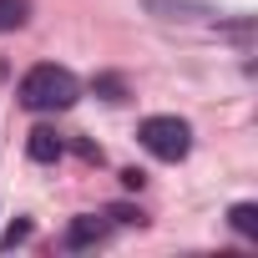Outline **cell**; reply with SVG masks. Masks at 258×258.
<instances>
[{
    "instance_id": "5",
    "label": "cell",
    "mask_w": 258,
    "mask_h": 258,
    "mask_svg": "<svg viewBox=\"0 0 258 258\" xmlns=\"http://www.w3.org/2000/svg\"><path fill=\"white\" fill-rule=\"evenodd\" d=\"M228 223H233V233H243V238H258V203H233Z\"/></svg>"
},
{
    "instance_id": "2",
    "label": "cell",
    "mask_w": 258,
    "mask_h": 258,
    "mask_svg": "<svg viewBox=\"0 0 258 258\" xmlns=\"http://www.w3.org/2000/svg\"><path fill=\"white\" fill-rule=\"evenodd\" d=\"M137 137H142V147H147L157 162H182V157L192 152V126H187L182 116H147V121L137 126Z\"/></svg>"
},
{
    "instance_id": "7",
    "label": "cell",
    "mask_w": 258,
    "mask_h": 258,
    "mask_svg": "<svg viewBox=\"0 0 258 258\" xmlns=\"http://www.w3.org/2000/svg\"><path fill=\"white\" fill-rule=\"evenodd\" d=\"M106 218H116V223H137V228L147 223V213H142V208H126V203H116V208H106Z\"/></svg>"
},
{
    "instance_id": "8",
    "label": "cell",
    "mask_w": 258,
    "mask_h": 258,
    "mask_svg": "<svg viewBox=\"0 0 258 258\" xmlns=\"http://www.w3.org/2000/svg\"><path fill=\"white\" fill-rule=\"evenodd\" d=\"M26 238H31V223H26V218L6 228V248H16V243H26Z\"/></svg>"
},
{
    "instance_id": "1",
    "label": "cell",
    "mask_w": 258,
    "mask_h": 258,
    "mask_svg": "<svg viewBox=\"0 0 258 258\" xmlns=\"http://www.w3.org/2000/svg\"><path fill=\"white\" fill-rule=\"evenodd\" d=\"M76 96H81V81L56 61H41L21 76V101L31 111H66V106H76Z\"/></svg>"
},
{
    "instance_id": "6",
    "label": "cell",
    "mask_w": 258,
    "mask_h": 258,
    "mask_svg": "<svg viewBox=\"0 0 258 258\" xmlns=\"http://www.w3.org/2000/svg\"><path fill=\"white\" fill-rule=\"evenodd\" d=\"M31 21V0H0V31H16Z\"/></svg>"
},
{
    "instance_id": "4",
    "label": "cell",
    "mask_w": 258,
    "mask_h": 258,
    "mask_svg": "<svg viewBox=\"0 0 258 258\" xmlns=\"http://www.w3.org/2000/svg\"><path fill=\"white\" fill-rule=\"evenodd\" d=\"M26 152H31L36 162H56V157L66 152V142L51 132V126H36V132H31V142H26Z\"/></svg>"
},
{
    "instance_id": "3",
    "label": "cell",
    "mask_w": 258,
    "mask_h": 258,
    "mask_svg": "<svg viewBox=\"0 0 258 258\" xmlns=\"http://www.w3.org/2000/svg\"><path fill=\"white\" fill-rule=\"evenodd\" d=\"M101 238H106V218H96V213H86V218H76L66 228V248H91Z\"/></svg>"
}]
</instances>
